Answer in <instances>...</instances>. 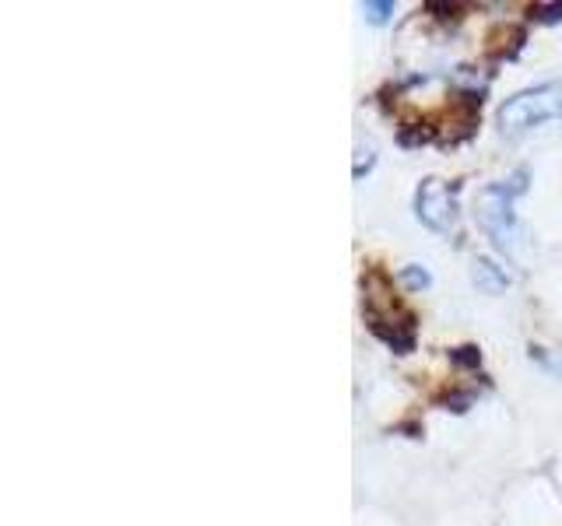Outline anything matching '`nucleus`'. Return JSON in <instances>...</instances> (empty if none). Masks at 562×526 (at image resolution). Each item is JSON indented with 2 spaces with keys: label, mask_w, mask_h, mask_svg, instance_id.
I'll return each mask as SVG.
<instances>
[{
  "label": "nucleus",
  "mask_w": 562,
  "mask_h": 526,
  "mask_svg": "<svg viewBox=\"0 0 562 526\" xmlns=\"http://www.w3.org/2000/svg\"><path fill=\"white\" fill-rule=\"evenodd\" d=\"M524 193V172H517L513 183H489L478 197V221H482L485 235L492 239V246L503 256L517 253L520 228H517V197Z\"/></svg>",
  "instance_id": "nucleus-1"
},
{
  "label": "nucleus",
  "mask_w": 562,
  "mask_h": 526,
  "mask_svg": "<svg viewBox=\"0 0 562 526\" xmlns=\"http://www.w3.org/2000/svg\"><path fill=\"white\" fill-rule=\"evenodd\" d=\"M545 123H562V81H548V85L517 92L499 109V127L510 137L538 130Z\"/></svg>",
  "instance_id": "nucleus-2"
},
{
  "label": "nucleus",
  "mask_w": 562,
  "mask_h": 526,
  "mask_svg": "<svg viewBox=\"0 0 562 526\" xmlns=\"http://www.w3.org/2000/svg\"><path fill=\"white\" fill-rule=\"evenodd\" d=\"M457 183H443V179H426L415 190V214L426 228L440 235H450L457 228Z\"/></svg>",
  "instance_id": "nucleus-3"
},
{
  "label": "nucleus",
  "mask_w": 562,
  "mask_h": 526,
  "mask_svg": "<svg viewBox=\"0 0 562 526\" xmlns=\"http://www.w3.org/2000/svg\"><path fill=\"white\" fill-rule=\"evenodd\" d=\"M475 281L485 288V292H503V288L510 285V278H506V274H499L496 263H489V260L475 263Z\"/></svg>",
  "instance_id": "nucleus-4"
},
{
  "label": "nucleus",
  "mask_w": 562,
  "mask_h": 526,
  "mask_svg": "<svg viewBox=\"0 0 562 526\" xmlns=\"http://www.w3.org/2000/svg\"><path fill=\"white\" fill-rule=\"evenodd\" d=\"M401 281L411 288V292H422V288L433 285V278H429V271H422V267H415V263H411V267H404V271H401Z\"/></svg>",
  "instance_id": "nucleus-5"
},
{
  "label": "nucleus",
  "mask_w": 562,
  "mask_h": 526,
  "mask_svg": "<svg viewBox=\"0 0 562 526\" xmlns=\"http://www.w3.org/2000/svg\"><path fill=\"white\" fill-rule=\"evenodd\" d=\"M362 15H366L373 25H383L390 15H394V4H390V0H383V4H362Z\"/></svg>",
  "instance_id": "nucleus-6"
},
{
  "label": "nucleus",
  "mask_w": 562,
  "mask_h": 526,
  "mask_svg": "<svg viewBox=\"0 0 562 526\" xmlns=\"http://www.w3.org/2000/svg\"><path fill=\"white\" fill-rule=\"evenodd\" d=\"M531 18L534 22H562V4H538V8H531Z\"/></svg>",
  "instance_id": "nucleus-7"
},
{
  "label": "nucleus",
  "mask_w": 562,
  "mask_h": 526,
  "mask_svg": "<svg viewBox=\"0 0 562 526\" xmlns=\"http://www.w3.org/2000/svg\"><path fill=\"white\" fill-rule=\"evenodd\" d=\"M454 362H461V365H478V362H482V355H478V348H457V351H454Z\"/></svg>",
  "instance_id": "nucleus-8"
}]
</instances>
